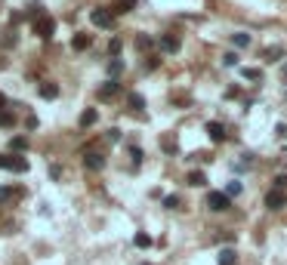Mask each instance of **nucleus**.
<instances>
[{
    "instance_id": "nucleus-1",
    "label": "nucleus",
    "mask_w": 287,
    "mask_h": 265,
    "mask_svg": "<svg viewBox=\"0 0 287 265\" xmlns=\"http://www.w3.org/2000/svg\"><path fill=\"white\" fill-rule=\"evenodd\" d=\"M31 22H34V34H38V37H50V34H52V19L46 12L31 15Z\"/></svg>"
},
{
    "instance_id": "nucleus-2",
    "label": "nucleus",
    "mask_w": 287,
    "mask_h": 265,
    "mask_svg": "<svg viewBox=\"0 0 287 265\" xmlns=\"http://www.w3.org/2000/svg\"><path fill=\"white\" fill-rule=\"evenodd\" d=\"M0 167H4V170H12V173H25V170H28V161H25V157L10 154V157H0Z\"/></svg>"
},
{
    "instance_id": "nucleus-3",
    "label": "nucleus",
    "mask_w": 287,
    "mask_h": 265,
    "mask_svg": "<svg viewBox=\"0 0 287 265\" xmlns=\"http://www.w3.org/2000/svg\"><path fill=\"white\" fill-rule=\"evenodd\" d=\"M228 198H226V191H210L207 194V207L210 210H216V213H220V210H228Z\"/></svg>"
},
{
    "instance_id": "nucleus-4",
    "label": "nucleus",
    "mask_w": 287,
    "mask_h": 265,
    "mask_svg": "<svg viewBox=\"0 0 287 265\" xmlns=\"http://www.w3.org/2000/svg\"><path fill=\"white\" fill-rule=\"evenodd\" d=\"M93 25H99V28H114V12H108V9H93Z\"/></svg>"
},
{
    "instance_id": "nucleus-5",
    "label": "nucleus",
    "mask_w": 287,
    "mask_h": 265,
    "mask_svg": "<svg viewBox=\"0 0 287 265\" xmlns=\"http://www.w3.org/2000/svg\"><path fill=\"white\" fill-rule=\"evenodd\" d=\"M118 93H120V83H118V80H105V83L99 86V99H102V102H108V99H114Z\"/></svg>"
},
{
    "instance_id": "nucleus-6",
    "label": "nucleus",
    "mask_w": 287,
    "mask_h": 265,
    "mask_svg": "<svg viewBox=\"0 0 287 265\" xmlns=\"http://www.w3.org/2000/svg\"><path fill=\"white\" fill-rule=\"evenodd\" d=\"M287 204V198H284V191H278V188H272V191H268L266 194V207L268 210H281Z\"/></svg>"
},
{
    "instance_id": "nucleus-7",
    "label": "nucleus",
    "mask_w": 287,
    "mask_h": 265,
    "mask_svg": "<svg viewBox=\"0 0 287 265\" xmlns=\"http://www.w3.org/2000/svg\"><path fill=\"white\" fill-rule=\"evenodd\" d=\"M207 133H210L213 142H222V139H226V127H222L220 120H210V123H207Z\"/></svg>"
},
{
    "instance_id": "nucleus-8",
    "label": "nucleus",
    "mask_w": 287,
    "mask_h": 265,
    "mask_svg": "<svg viewBox=\"0 0 287 265\" xmlns=\"http://www.w3.org/2000/svg\"><path fill=\"white\" fill-rule=\"evenodd\" d=\"M84 164H86V170H102V167H105V157L96 154V151H90V154L84 157Z\"/></svg>"
},
{
    "instance_id": "nucleus-9",
    "label": "nucleus",
    "mask_w": 287,
    "mask_h": 265,
    "mask_svg": "<svg viewBox=\"0 0 287 265\" xmlns=\"http://www.w3.org/2000/svg\"><path fill=\"white\" fill-rule=\"evenodd\" d=\"M160 46H164V52H176L179 49V37L176 34H164V37H160Z\"/></svg>"
},
{
    "instance_id": "nucleus-10",
    "label": "nucleus",
    "mask_w": 287,
    "mask_h": 265,
    "mask_svg": "<svg viewBox=\"0 0 287 265\" xmlns=\"http://www.w3.org/2000/svg\"><path fill=\"white\" fill-rule=\"evenodd\" d=\"M127 102H130V108H133V111H142V108H146V99H142L139 93H130V96H127Z\"/></svg>"
},
{
    "instance_id": "nucleus-11",
    "label": "nucleus",
    "mask_w": 287,
    "mask_h": 265,
    "mask_svg": "<svg viewBox=\"0 0 287 265\" xmlns=\"http://www.w3.org/2000/svg\"><path fill=\"white\" fill-rule=\"evenodd\" d=\"M40 96H44V99H56V96H59V86H56V83H44V86H40Z\"/></svg>"
},
{
    "instance_id": "nucleus-12",
    "label": "nucleus",
    "mask_w": 287,
    "mask_h": 265,
    "mask_svg": "<svg viewBox=\"0 0 287 265\" xmlns=\"http://www.w3.org/2000/svg\"><path fill=\"white\" fill-rule=\"evenodd\" d=\"M93 123H96V108H86L80 114V127H93Z\"/></svg>"
},
{
    "instance_id": "nucleus-13",
    "label": "nucleus",
    "mask_w": 287,
    "mask_h": 265,
    "mask_svg": "<svg viewBox=\"0 0 287 265\" xmlns=\"http://www.w3.org/2000/svg\"><path fill=\"white\" fill-rule=\"evenodd\" d=\"M232 43H235V46H250V34H244V31L232 34Z\"/></svg>"
},
{
    "instance_id": "nucleus-14",
    "label": "nucleus",
    "mask_w": 287,
    "mask_h": 265,
    "mask_svg": "<svg viewBox=\"0 0 287 265\" xmlns=\"http://www.w3.org/2000/svg\"><path fill=\"white\" fill-rule=\"evenodd\" d=\"M12 198H19V188H0V204H6Z\"/></svg>"
},
{
    "instance_id": "nucleus-15",
    "label": "nucleus",
    "mask_w": 287,
    "mask_h": 265,
    "mask_svg": "<svg viewBox=\"0 0 287 265\" xmlns=\"http://www.w3.org/2000/svg\"><path fill=\"white\" fill-rule=\"evenodd\" d=\"M12 123H16V114H12V111H4V108H0V127H12Z\"/></svg>"
},
{
    "instance_id": "nucleus-16",
    "label": "nucleus",
    "mask_w": 287,
    "mask_h": 265,
    "mask_svg": "<svg viewBox=\"0 0 287 265\" xmlns=\"http://www.w3.org/2000/svg\"><path fill=\"white\" fill-rule=\"evenodd\" d=\"M71 46H74V49H86L90 46V37H86V34H78V37L71 40Z\"/></svg>"
},
{
    "instance_id": "nucleus-17",
    "label": "nucleus",
    "mask_w": 287,
    "mask_h": 265,
    "mask_svg": "<svg viewBox=\"0 0 287 265\" xmlns=\"http://www.w3.org/2000/svg\"><path fill=\"white\" fill-rule=\"evenodd\" d=\"M220 265H235V250H222L220 253Z\"/></svg>"
},
{
    "instance_id": "nucleus-18",
    "label": "nucleus",
    "mask_w": 287,
    "mask_h": 265,
    "mask_svg": "<svg viewBox=\"0 0 287 265\" xmlns=\"http://www.w3.org/2000/svg\"><path fill=\"white\" fill-rule=\"evenodd\" d=\"M10 148H12V151H25V148H28V142H25V136H16L12 142H10Z\"/></svg>"
},
{
    "instance_id": "nucleus-19",
    "label": "nucleus",
    "mask_w": 287,
    "mask_h": 265,
    "mask_svg": "<svg viewBox=\"0 0 287 265\" xmlns=\"http://www.w3.org/2000/svg\"><path fill=\"white\" fill-rule=\"evenodd\" d=\"M241 194V182H228V188H226V198L232 201V198H238Z\"/></svg>"
},
{
    "instance_id": "nucleus-20",
    "label": "nucleus",
    "mask_w": 287,
    "mask_h": 265,
    "mask_svg": "<svg viewBox=\"0 0 287 265\" xmlns=\"http://www.w3.org/2000/svg\"><path fill=\"white\" fill-rule=\"evenodd\" d=\"M120 71H124V62H120V59H114V62L108 65V74H112V80H114V77H118Z\"/></svg>"
},
{
    "instance_id": "nucleus-21",
    "label": "nucleus",
    "mask_w": 287,
    "mask_h": 265,
    "mask_svg": "<svg viewBox=\"0 0 287 265\" xmlns=\"http://www.w3.org/2000/svg\"><path fill=\"white\" fill-rule=\"evenodd\" d=\"M204 182H207L204 173H192V176H188V185H204Z\"/></svg>"
},
{
    "instance_id": "nucleus-22",
    "label": "nucleus",
    "mask_w": 287,
    "mask_h": 265,
    "mask_svg": "<svg viewBox=\"0 0 287 265\" xmlns=\"http://www.w3.org/2000/svg\"><path fill=\"white\" fill-rule=\"evenodd\" d=\"M136 6V0H118V12H130Z\"/></svg>"
},
{
    "instance_id": "nucleus-23",
    "label": "nucleus",
    "mask_w": 287,
    "mask_h": 265,
    "mask_svg": "<svg viewBox=\"0 0 287 265\" xmlns=\"http://www.w3.org/2000/svg\"><path fill=\"white\" fill-rule=\"evenodd\" d=\"M133 244H136V247H152V238H148V235H142V232H139V235L133 238Z\"/></svg>"
},
{
    "instance_id": "nucleus-24",
    "label": "nucleus",
    "mask_w": 287,
    "mask_h": 265,
    "mask_svg": "<svg viewBox=\"0 0 287 265\" xmlns=\"http://www.w3.org/2000/svg\"><path fill=\"white\" fill-rule=\"evenodd\" d=\"M244 77H247V80H260L262 71H260V68H244Z\"/></svg>"
},
{
    "instance_id": "nucleus-25",
    "label": "nucleus",
    "mask_w": 287,
    "mask_h": 265,
    "mask_svg": "<svg viewBox=\"0 0 287 265\" xmlns=\"http://www.w3.org/2000/svg\"><path fill=\"white\" fill-rule=\"evenodd\" d=\"M222 62H226L228 68H235V65H238V56H235V52H226V56H222Z\"/></svg>"
},
{
    "instance_id": "nucleus-26",
    "label": "nucleus",
    "mask_w": 287,
    "mask_h": 265,
    "mask_svg": "<svg viewBox=\"0 0 287 265\" xmlns=\"http://www.w3.org/2000/svg\"><path fill=\"white\" fill-rule=\"evenodd\" d=\"M158 68V56H146V71H154Z\"/></svg>"
},
{
    "instance_id": "nucleus-27",
    "label": "nucleus",
    "mask_w": 287,
    "mask_h": 265,
    "mask_svg": "<svg viewBox=\"0 0 287 265\" xmlns=\"http://www.w3.org/2000/svg\"><path fill=\"white\" fill-rule=\"evenodd\" d=\"M278 56H281V46H272L266 52V59H272V62H278Z\"/></svg>"
},
{
    "instance_id": "nucleus-28",
    "label": "nucleus",
    "mask_w": 287,
    "mask_h": 265,
    "mask_svg": "<svg viewBox=\"0 0 287 265\" xmlns=\"http://www.w3.org/2000/svg\"><path fill=\"white\" fill-rule=\"evenodd\" d=\"M164 207H167V210H176V207H179V198H176V194H173V198H167Z\"/></svg>"
},
{
    "instance_id": "nucleus-29",
    "label": "nucleus",
    "mask_w": 287,
    "mask_h": 265,
    "mask_svg": "<svg viewBox=\"0 0 287 265\" xmlns=\"http://www.w3.org/2000/svg\"><path fill=\"white\" fill-rule=\"evenodd\" d=\"M108 49H112V56H118V52H120V40H118V37H114V40H112V43H108Z\"/></svg>"
},
{
    "instance_id": "nucleus-30",
    "label": "nucleus",
    "mask_w": 287,
    "mask_h": 265,
    "mask_svg": "<svg viewBox=\"0 0 287 265\" xmlns=\"http://www.w3.org/2000/svg\"><path fill=\"white\" fill-rule=\"evenodd\" d=\"M275 188H278V191L287 188V176H278V179H275Z\"/></svg>"
},
{
    "instance_id": "nucleus-31",
    "label": "nucleus",
    "mask_w": 287,
    "mask_h": 265,
    "mask_svg": "<svg viewBox=\"0 0 287 265\" xmlns=\"http://www.w3.org/2000/svg\"><path fill=\"white\" fill-rule=\"evenodd\" d=\"M4 105H6V96H4V93H0V108H4Z\"/></svg>"
},
{
    "instance_id": "nucleus-32",
    "label": "nucleus",
    "mask_w": 287,
    "mask_h": 265,
    "mask_svg": "<svg viewBox=\"0 0 287 265\" xmlns=\"http://www.w3.org/2000/svg\"><path fill=\"white\" fill-rule=\"evenodd\" d=\"M142 265H148V262H142Z\"/></svg>"
}]
</instances>
